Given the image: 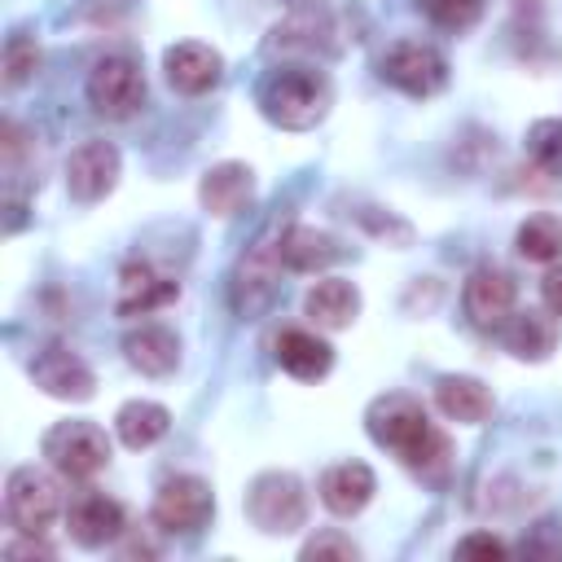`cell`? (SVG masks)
I'll return each instance as SVG.
<instances>
[{"label":"cell","mask_w":562,"mask_h":562,"mask_svg":"<svg viewBox=\"0 0 562 562\" xmlns=\"http://www.w3.org/2000/svg\"><path fill=\"white\" fill-rule=\"evenodd\" d=\"M364 426H369V439L386 452H395L413 474L422 479H443L448 465H452V443L448 435L430 422V413L422 408V400L413 395H378L364 413Z\"/></svg>","instance_id":"6da1fadb"},{"label":"cell","mask_w":562,"mask_h":562,"mask_svg":"<svg viewBox=\"0 0 562 562\" xmlns=\"http://www.w3.org/2000/svg\"><path fill=\"white\" fill-rule=\"evenodd\" d=\"M329 101H334V88H329L325 70L303 66V61L277 66L259 83V110H263V119L277 123V127H285V132L316 127L329 114Z\"/></svg>","instance_id":"7a4b0ae2"},{"label":"cell","mask_w":562,"mask_h":562,"mask_svg":"<svg viewBox=\"0 0 562 562\" xmlns=\"http://www.w3.org/2000/svg\"><path fill=\"white\" fill-rule=\"evenodd\" d=\"M281 228H268L259 233L233 263V277H228V303L241 321H255L272 307L277 299V285H281Z\"/></svg>","instance_id":"3957f363"},{"label":"cell","mask_w":562,"mask_h":562,"mask_svg":"<svg viewBox=\"0 0 562 562\" xmlns=\"http://www.w3.org/2000/svg\"><path fill=\"white\" fill-rule=\"evenodd\" d=\"M40 452L44 461L61 474V479H92L110 465V439L97 422H53L40 439Z\"/></svg>","instance_id":"277c9868"},{"label":"cell","mask_w":562,"mask_h":562,"mask_svg":"<svg viewBox=\"0 0 562 562\" xmlns=\"http://www.w3.org/2000/svg\"><path fill=\"white\" fill-rule=\"evenodd\" d=\"M4 514L13 531H31L44 536L57 518H61V483L57 474L40 470V465H18L9 470L4 483Z\"/></svg>","instance_id":"5b68a950"},{"label":"cell","mask_w":562,"mask_h":562,"mask_svg":"<svg viewBox=\"0 0 562 562\" xmlns=\"http://www.w3.org/2000/svg\"><path fill=\"white\" fill-rule=\"evenodd\" d=\"M246 518L268 531V536H285L299 531L307 518V492L290 470H263L250 487H246Z\"/></svg>","instance_id":"8992f818"},{"label":"cell","mask_w":562,"mask_h":562,"mask_svg":"<svg viewBox=\"0 0 562 562\" xmlns=\"http://www.w3.org/2000/svg\"><path fill=\"white\" fill-rule=\"evenodd\" d=\"M145 101V75L136 66V57L127 53H105L92 70H88V105L101 119H132Z\"/></svg>","instance_id":"52a82bcc"},{"label":"cell","mask_w":562,"mask_h":562,"mask_svg":"<svg viewBox=\"0 0 562 562\" xmlns=\"http://www.w3.org/2000/svg\"><path fill=\"white\" fill-rule=\"evenodd\" d=\"M215 514V496H211V483L198 479V474H176L158 487L154 496V527L162 536H198Z\"/></svg>","instance_id":"ba28073f"},{"label":"cell","mask_w":562,"mask_h":562,"mask_svg":"<svg viewBox=\"0 0 562 562\" xmlns=\"http://www.w3.org/2000/svg\"><path fill=\"white\" fill-rule=\"evenodd\" d=\"M378 75L408 97H435L448 83V57L426 40H400L382 53Z\"/></svg>","instance_id":"9c48e42d"},{"label":"cell","mask_w":562,"mask_h":562,"mask_svg":"<svg viewBox=\"0 0 562 562\" xmlns=\"http://www.w3.org/2000/svg\"><path fill=\"white\" fill-rule=\"evenodd\" d=\"M31 378H35V386L44 391V395H53V400H92V391H97V378H92V369L70 351V347H61V342H48L44 351H35V360H31Z\"/></svg>","instance_id":"30bf717a"},{"label":"cell","mask_w":562,"mask_h":562,"mask_svg":"<svg viewBox=\"0 0 562 562\" xmlns=\"http://www.w3.org/2000/svg\"><path fill=\"white\" fill-rule=\"evenodd\" d=\"M119 180V149L110 140H83L66 158V193L75 202H101Z\"/></svg>","instance_id":"8fae6325"},{"label":"cell","mask_w":562,"mask_h":562,"mask_svg":"<svg viewBox=\"0 0 562 562\" xmlns=\"http://www.w3.org/2000/svg\"><path fill=\"white\" fill-rule=\"evenodd\" d=\"M514 299H518V290H514L509 272L487 268V263L474 268L465 290H461V307H465L474 329H501L514 316Z\"/></svg>","instance_id":"7c38bea8"},{"label":"cell","mask_w":562,"mask_h":562,"mask_svg":"<svg viewBox=\"0 0 562 562\" xmlns=\"http://www.w3.org/2000/svg\"><path fill=\"white\" fill-rule=\"evenodd\" d=\"M162 70H167V83L184 97H202L220 83L224 75V57L211 48V44H198V40H184V44H171L167 57H162Z\"/></svg>","instance_id":"4fadbf2b"},{"label":"cell","mask_w":562,"mask_h":562,"mask_svg":"<svg viewBox=\"0 0 562 562\" xmlns=\"http://www.w3.org/2000/svg\"><path fill=\"white\" fill-rule=\"evenodd\" d=\"M123 527H127V522H123V505L110 501V496H101V492H83V496L70 501V509H66V531H70V540L83 544V549H101V544L119 540Z\"/></svg>","instance_id":"5bb4252c"},{"label":"cell","mask_w":562,"mask_h":562,"mask_svg":"<svg viewBox=\"0 0 562 562\" xmlns=\"http://www.w3.org/2000/svg\"><path fill=\"white\" fill-rule=\"evenodd\" d=\"M176 294H180V285L145 259H132L119 272V316H149V312L167 307Z\"/></svg>","instance_id":"9a60e30c"},{"label":"cell","mask_w":562,"mask_h":562,"mask_svg":"<svg viewBox=\"0 0 562 562\" xmlns=\"http://www.w3.org/2000/svg\"><path fill=\"white\" fill-rule=\"evenodd\" d=\"M250 193H255V176L246 162H215L198 184V202L215 220H233L250 202Z\"/></svg>","instance_id":"2e32d148"},{"label":"cell","mask_w":562,"mask_h":562,"mask_svg":"<svg viewBox=\"0 0 562 562\" xmlns=\"http://www.w3.org/2000/svg\"><path fill=\"white\" fill-rule=\"evenodd\" d=\"M373 487H378V479H373V470L364 461H338V465H329L321 474V501L338 518L360 514L373 501Z\"/></svg>","instance_id":"e0dca14e"},{"label":"cell","mask_w":562,"mask_h":562,"mask_svg":"<svg viewBox=\"0 0 562 562\" xmlns=\"http://www.w3.org/2000/svg\"><path fill=\"white\" fill-rule=\"evenodd\" d=\"M338 259H342V246H338L334 233L307 228V224H285L281 228V263L290 272H321Z\"/></svg>","instance_id":"ac0fdd59"},{"label":"cell","mask_w":562,"mask_h":562,"mask_svg":"<svg viewBox=\"0 0 562 562\" xmlns=\"http://www.w3.org/2000/svg\"><path fill=\"white\" fill-rule=\"evenodd\" d=\"M123 356H127V364H132L136 373H145V378H167V373L176 369V360H180V342H176V334L162 329V325H140V329H127V334H123Z\"/></svg>","instance_id":"d6986e66"},{"label":"cell","mask_w":562,"mask_h":562,"mask_svg":"<svg viewBox=\"0 0 562 562\" xmlns=\"http://www.w3.org/2000/svg\"><path fill=\"white\" fill-rule=\"evenodd\" d=\"M303 312L321 329H347L356 321V312H360V290L351 281H342V277H325L303 294Z\"/></svg>","instance_id":"ffe728a7"},{"label":"cell","mask_w":562,"mask_h":562,"mask_svg":"<svg viewBox=\"0 0 562 562\" xmlns=\"http://www.w3.org/2000/svg\"><path fill=\"white\" fill-rule=\"evenodd\" d=\"M277 364L299 382H316L334 369V347L312 329H285L277 338Z\"/></svg>","instance_id":"44dd1931"},{"label":"cell","mask_w":562,"mask_h":562,"mask_svg":"<svg viewBox=\"0 0 562 562\" xmlns=\"http://www.w3.org/2000/svg\"><path fill=\"white\" fill-rule=\"evenodd\" d=\"M435 404L443 417L465 422V426H479L492 417V391L470 373H443L435 382Z\"/></svg>","instance_id":"7402d4cb"},{"label":"cell","mask_w":562,"mask_h":562,"mask_svg":"<svg viewBox=\"0 0 562 562\" xmlns=\"http://www.w3.org/2000/svg\"><path fill=\"white\" fill-rule=\"evenodd\" d=\"M501 334H505V347L518 360H544L553 351V342H558V329H553V321L544 312H514L501 325Z\"/></svg>","instance_id":"603a6c76"},{"label":"cell","mask_w":562,"mask_h":562,"mask_svg":"<svg viewBox=\"0 0 562 562\" xmlns=\"http://www.w3.org/2000/svg\"><path fill=\"white\" fill-rule=\"evenodd\" d=\"M167 426H171V413H167L162 404H154V400H127V404L114 413V430H119V439H123L127 448H149V443H158V439L167 435Z\"/></svg>","instance_id":"cb8c5ba5"},{"label":"cell","mask_w":562,"mask_h":562,"mask_svg":"<svg viewBox=\"0 0 562 562\" xmlns=\"http://www.w3.org/2000/svg\"><path fill=\"white\" fill-rule=\"evenodd\" d=\"M518 255L531 259V263H558L562 259V220L540 211V215H527L518 224V237H514Z\"/></svg>","instance_id":"d4e9b609"},{"label":"cell","mask_w":562,"mask_h":562,"mask_svg":"<svg viewBox=\"0 0 562 562\" xmlns=\"http://www.w3.org/2000/svg\"><path fill=\"white\" fill-rule=\"evenodd\" d=\"M527 154L540 171L562 176V119H536L527 127Z\"/></svg>","instance_id":"484cf974"},{"label":"cell","mask_w":562,"mask_h":562,"mask_svg":"<svg viewBox=\"0 0 562 562\" xmlns=\"http://www.w3.org/2000/svg\"><path fill=\"white\" fill-rule=\"evenodd\" d=\"M325 31H329V26H325L321 13H294L290 22H281V26L272 31V48H303V53H316Z\"/></svg>","instance_id":"4316f807"},{"label":"cell","mask_w":562,"mask_h":562,"mask_svg":"<svg viewBox=\"0 0 562 562\" xmlns=\"http://www.w3.org/2000/svg\"><path fill=\"white\" fill-rule=\"evenodd\" d=\"M40 44L31 35H9L4 44V88H22L40 70Z\"/></svg>","instance_id":"83f0119b"},{"label":"cell","mask_w":562,"mask_h":562,"mask_svg":"<svg viewBox=\"0 0 562 562\" xmlns=\"http://www.w3.org/2000/svg\"><path fill=\"white\" fill-rule=\"evenodd\" d=\"M417 4L435 26H448V31H465L483 13V0H417Z\"/></svg>","instance_id":"f1b7e54d"},{"label":"cell","mask_w":562,"mask_h":562,"mask_svg":"<svg viewBox=\"0 0 562 562\" xmlns=\"http://www.w3.org/2000/svg\"><path fill=\"white\" fill-rule=\"evenodd\" d=\"M299 558L303 562H321V558H342V562H351V558H360V549L351 544V536H342V531H316L303 549H299Z\"/></svg>","instance_id":"f546056e"},{"label":"cell","mask_w":562,"mask_h":562,"mask_svg":"<svg viewBox=\"0 0 562 562\" xmlns=\"http://www.w3.org/2000/svg\"><path fill=\"white\" fill-rule=\"evenodd\" d=\"M518 553L522 558H540V562H549V558H562V527L558 522H536L527 536H522V544H518Z\"/></svg>","instance_id":"4dcf8cb0"},{"label":"cell","mask_w":562,"mask_h":562,"mask_svg":"<svg viewBox=\"0 0 562 562\" xmlns=\"http://www.w3.org/2000/svg\"><path fill=\"white\" fill-rule=\"evenodd\" d=\"M457 558H505L509 553V544L501 540V536H492V531H470V536H461L457 540V549H452Z\"/></svg>","instance_id":"1f68e13d"},{"label":"cell","mask_w":562,"mask_h":562,"mask_svg":"<svg viewBox=\"0 0 562 562\" xmlns=\"http://www.w3.org/2000/svg\"><path fill=\"white\" fill-rule=\"evenodd\" d=\"M4 558H53V544L44 536H31V531H18L9 544H4Z\"/></svg>","instance_id":"d6a6232c"},{"label":"cell","mask_w":562,"mask_h":562,"mask_svg":"<svg viewBox=\"0 0 562 562\" xmlns=\"http://www.w3.org/2000/svg\"><path fill=\"white\" fill-rule=\"evenodd\" d=\"M540 299H544V312L549 316H562V259L549 263V272L540 277Z\"/></svg>","instance_id":"836d02e7"}]
</instances>
